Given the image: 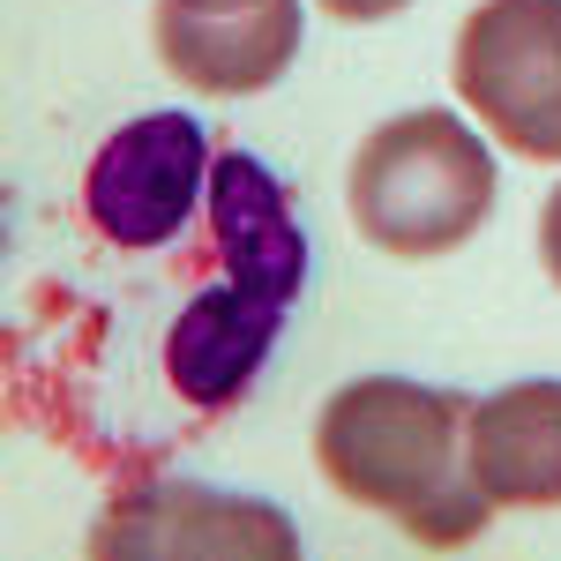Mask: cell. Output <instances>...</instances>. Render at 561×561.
<instances>
[{
  "label": "cell",
  "instance_id": "6da1fadb",
  "mask_svg": "<svg viewBox=\"0 0 561 561\" xmlns=\"http://www.w3.org/2000/svg\"><path fill=\"white\" fill-rule=\"evenodd\" d=\"M314 465L345 502L389 517L420 547H472L494 524V502L472 479V404L457 389L359 375L322 404Z\"/></svg>",
  "mask_w": 561,
  "mask_h": 561
},
{
  "label": "cell",
  "instance_id": "7a4b0ae2",
  "mask_svg": "<svg viewBox=\"0 0 561 561\" xmlns=\"http://www.w3.org/2000/svg\"><path fill=\"white\" fill-rule=\"evenodd\" d=\"M352 225L397 262L457 255L494 210V158L457 113H397L352 150Z\"/></svg>",
  "mask_w": 561,
  "mask_h": 561
},
{
  "label": "cell",
  "instance_id": "3957f363",
  "mask_svg": "<svg viewBox=\"0 0 561 561\" xmlns=\"http://www.w3.org/2000/svg\"><path fill=\"white\" fill-rule=\"evenodd\" d=\"M449 83L479 128L531 165H561V0H479Z\"/></svg>",
  "mask_w": 561,
  "mask_h": 561
},
{
  "label": "cell",
  "instance_id": "277c9868",
  "mask_svg": "<svg viewBox=\"0 0 561 561\" xmlns=\"http://www.w3.org/2000/svg\"><path fill=\"white\" fill-rule=\"evenodd\" d=\"M210 135L187 113H142L121 135H105V150L83 173V217L90 232H105L113 248H165L187 232V217L203 203L210 180Z\"/></svg>",
  "mask_w": 561,
  "mask_h": 561
},
{
  "label": "cell",
  "instance_id": "5b68a950",
  "mask_svg": "<svg viewBox=\"0 0 561 561\" xmlns=\"http://www.w3.org/2000/svg\"><path fill=\"white\" fill-rule=\"evenodd\" d=\"M90 554H240V561H293L300 531L255 494H217L195 479H158L121 494L90 531Z\"/></svg>",
  "mask_w": 561,
  "mask_h": 561
},
{
  "label": "cell",
  "instance_id": "8992f818",
  "mask_svg": "<svg viewBox=\"0 0 561 561\" xmlns=\"http://www.w3.org/2000/svg\"><path fill=\"white\" fill-rule=\"evenodd\" d=\"M285 293H270L255 277H225L210 293L180 307V322L165 330V382L180 389V404L195 412H232L255 389L262 359L277 352L285 330Z\"/></svg>",
  "mask_w": 561,
  "mask_h": 561
},
{
  "label": "cell",
  "instance_id": "52a82bcc",
  "mask_svg": "<svg viewBox=\"0 0 561 561\" xmlns=\"http://www.w3.org/2000/svg\"><path fill=\"white\" fill-rule=\"evenodd\" d=\"M150 45L187 90L210 98H255L285 83V68L300 60V0H255V8H225V15H150Z\"/></svg>",
  "mask_w": 561,
  "mask_h": 561
},
{
  "label": "cell",
  "instance_id": "ba28073f",
  "mask_svg": "<svg viewBox=\"0 0 561 561\" xmlns=\"http://www.w3.org/2000/svg\"><path fill=\"white\" fill-rule=\"evenodd\" d=\"M472 479L494 510H561V382H510L472 404Z\"/></svg>",
  "mask_w": 561,
  "mask_h": 561
},
{
  "label": "cell",
  "instance_id": "9c48e42d",
  "mask_svg": "<svg viewBox=\"0 0 561 561\" xmlns=\"http://www.w3.org/2000/svg\"><path fill=\"white\" fill-rule=\"evenodd\" d=\"M210 232H217V255L232 262V277H255L270 293L300 300L307 285V232L293 217V195L285 180L270 173L262 158L248 150H217L210 165Z\"/></svg>",
  "mask_w": 561,
  "mask_h": 561
},
{
  "label": "cell",
  "instance_id": "30bf717a",
  "mask_svg": "<svg viewBox=\"0 0 561 561\" xmlns=\"http://www.w3.org/2000/svg\"><path fill=\"white\" fill-rule=\"evenodd\" d=\"M539 262H547V277L561 285V187L547 195V210H539Z\"/></svg>",
  "mask_w": 561,
  "mask_h": 561
},
{
  "label": "cell",
  "instance_id": "8fae6325",
  "mask_svg": "<svg viewBox=\"0 0 561 561\" xmlns=\"http://www.w3.org/2000/svg\"><path fill=\"white\" fill-rule=\"evenodd\" d=\"M337 23H389L397 8H412V0H322Z\"/></svg>",
  "mask_w": 561,
  "mask_h": 561
},
{
  "label": "cell",
  "instance_id": "7c38bea8",
  "mask_svg": "<svg viewBox=\"0 0 561 561\" xmlns=\"http://www.w3.org/2000/svg\"><path fill=\"white\" fill-rule=\"evenodd\" d=\"M158 8H180V15H225V8H255V0H158Z\"/></svg>",
  "mask_w": 561,
  "mask_h": 561
}]
</instances>
